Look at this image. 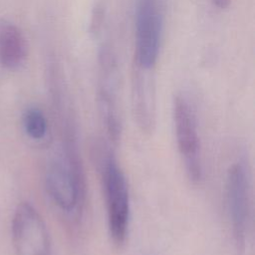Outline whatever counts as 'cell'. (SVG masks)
Returning <instances> with one entry per match:
<instances>
[{"instance_id":"6da1fadb","label":"cell","mask_w":255,"mask_h":255,"mask_svg":"<svg viewBox=\"0 0 255 255\" xmlns=\"http://www.w3.org/2000/svg\"><path fill=\"white\" fill-rule=\"evenodd\" d=\"M225 194L236 254L248 255L252 229V190L245 162L236 161L229 166Z\"/></svg>"},{"instance_id":"ba28073f","label":"cell","mask_w":255,"mask_h":255,"mask_svg":"<svg viewBox=\"0 0 255 255\" xmlns=\"http://www.w3.org/2000/svg\"><path fill=\"white\" fill-rule=\"evenodd\" d=\"M210 1L218 9H226L231 2V0H210Z\"/></svg>"},{"instance_id":"5b68a950","label":"cell","mask_w":255,"mask_h":255,"mask_svg":"<svg viewBox=\"0 0 255 255\" xmlns=\"http://www.w3.org/2000/svg\"><path fill=\"white\" fill-rule=\"evenodd\" d=\"M162 12L158 0H139L135 12L136 61L141 70L155 65L162 32Z\"/></svg>"},{"instance_id":"277c9868","label":"cell","mask_w":255,"mask_h":255,"mask_svg":"<svg viewBox=\"0 0 255 255\" xmlns=\"http://www.w3.org/2000/svg\"><path fill=\"white\" fill-rule=\"evenodd\" d=\"M12 238L17 255H52L45 221L28 202L20 203L12 220Z\"/></svg>"},{"instance_id":"7a4b0ae2","label":"cell","mask_w":255,"mask_h":255,"mask_svg":"<svg viewBox=\"0 0 255 255\" xmlns=\"http://www.w3.org/2000/svg\"><path fill=\"white\" fill-rule=\"evenodd\" d=\"M101 173L106 198L109 234L114 244L122 246L128 233L129 192L125 173L112 151H106L103 155Z\"/></svg>"},{"instance_id":"8992f818","label":"cell","mask_w":255,"mask_h":255,"mask_svg":"<svg viewBox=\"0 0 255 255\" xmlns=\"http://www.w3.org/2000/svg\"><path fill=\"white\" fill-rule=\"evenodd\" d=\"M27 56V44L17 26L0 22V64L9 70L19 68Z\"/></svg>"},{"instance_id":"52a82bcc","label":"cell","mask_w":255,"mask_h":255,"mask_svg":"<svg viewBox=\"0 0 255 255\" xmlns=\"http://www.w3.org/2000/svg\"><path fill=\"white\" fill-rule=\"evenodd\" d=\"M23 126L28 136L34 140H42L47 135V119L43 112L37 108H30L25 112Z\"/></svg>"},{"instance_id":"3957f363","label":"cell","mask_w":255,"mask_h":255,"mask_svg":"<svg viewBox=\"0 0 255 255\" xmlns=\"http://www.w3.org/2000/svg\"><path fill=\"white\" fill-rule=\"evenodd\" d=\"M172 112L177 148L185 173L192 183L197 184L203 176V164L195 111L186 97L176 95Z\"/></svg>"}]
</instances>
